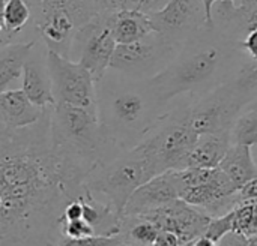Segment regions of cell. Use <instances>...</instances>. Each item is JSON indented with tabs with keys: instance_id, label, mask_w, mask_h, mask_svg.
I'll use <instances>...</instances> for the list:
<instances>
[{
	"instance_id": "cell-12",
	"label": "cell",
	"mask_w": 257,
	"mask_h": 246,
	"mask_svg": "<svg viewBox=\"0 0 257 246\" xmlns=\"http://www.w3.org/2000/svg\"><path fill=\"white\" fill-rule=\"evenodd\" d=\"M148 15L154 32L178 48L206 27L202 0H169L161 9Z\"/></svg>"
},
{
	"instance_id": "cell-14",
	"label": "cell",
	"mask_w": 257,
	"mask_h": 246,
	"mask_svg": "<svg viewBox=\"0 0 257 246\" xmlns=\"http://www.w3.org/2000/svg\"><path fill=\"white\" fill-rule=\"evenodd\" d=\"M47 51L41 39H36L23 68V92L39 108H51L56 105L51 78L47 65Z\"/></svg>"
},
{
	"instance_id": "cell-36",
	"label": "cell",
	"mask_w": 257,
	"mask_h": 246,
	"mask_svg": "<svg viewBox=\"0 0 257 246\" xmlns=\"http://www.w3.org/2000/svg\"><path fill=\"white\" fill-rule=\"evenodd\" d=\"M98 3L102 6V9H108V0H98Z\"/></svg>"
},
{
	"instance_id": "cell-28",
	"label": "cell",
	"mask_w": 257,
	"mask_h": 246,
	"mask_svg": "<svg viewBox=\"0 0 257 246\" xmlns=\"http://www.w3.org/2000/svg\"><path fill=\"white\" fill-rule=\"evenodd\" d=\"M83 218V206L80 200H72L66 204L63 210V222L65 221H74V219H81Z\"/></svg>"
},
{
	"instance_id": "cell-13",
	"label": "cell",
	"mask_w": 257,
	"mask_h": 246,
	"mask_svg": "<svg viewBox=\"0 0 257 246\" xmlns=\"http://www.w3.org/2000/svg\"><path fill=\"white\" fill-rule=\"evenodd\" d=\"M142 216L152 221L160 230L175 233L182 245L203 236L212 219L206 212L185 203L181 198H176L169 204Z\"/></svg>"
},
{
	"instance_id": "cell-32",
	"label": "cell",
	"mask_w": 257,
	"mask_h": 246,
	"mask_svg": "<svg viewBox=\"0 0 257 246\" xmlns=\"http://www.w3.org/2000/svg\"><path fill=\"white\" fill-rule=\"evenodd\" d=\"M5 2L6 0H0V35L3 30V11H5Z\"/></svg>"
},
{
	"instance_id": "cell-34",
	"label": "cell",
	"mask_w": 257,
	"mask_h": 246,
	"mask_svg": "<svg viewBox=\"0 0 257 246\" xmlns=\"http://www.w3.org/2000/svg\"><path fill=\"white\" fill-rule=\"evenodd\" d=\"M251 3H257V0H238L236 6H242V5H251Z\"/></svg>"
},
{
	"instance_id": "cell-30",
	"label": "cell",
	"mask_w": 257,
	"mask_h": 246,
	"mask_svg": "<svg viewBox=\"0 0 257 246\" xmlns=\"http://www.w3.org/2000/svg\"><path fill=\"white\" fill-rule=\"evenodd\" d=\"M241 45H242L244 51L250 57H253L254 60H257V29L247 33V36L244 38V41L241 42Z\"/></svg>"
},
{
	"instance_id": "cell-37",
	"label": "cell",
	"mask_w": 257,
	"mask_h": 246,
	"mask_svg": "<svg viewBox=\"0 0 257 246\" xmlns=\"http://www.w3.org/2000/svg\"><path fill=\"white\" fill-rule=\"evenodd\" d=\"M253 102H254V104H256V105H257V99H254V101H253Z\"/></svg>"
},
{
	"instance_id": "cell-7",
	"label": "cell",
	"mask_w": 257,
	"mask_h": 246,
	"mask_svg": "<svg viewBox=\"0 0 257 246\" xmlns=\"http://www.w3.org/2000/svg\"><path fill=\"white\" fill-rule=\"evenodd\" d=\"M179 50L161 35L152 32L139 41L117 44L110 68L131 78L151 80L175 59Z\"/></svg>"
},
{
	"instance_id": "cell-23",
	"label": "cell",
	"mask_w": 257,
	"mask_h": 246,
	"mask_svg": "<svg viewBox=\"0 0 257 246\" xmlns=\"http://www.w3.org/2000/svg\"><path fill=\"white\" fill-rule=\"evenodd\" d=\"M232 225L233 231L251 237L257 234V200L239 201L232 210Z\"/></svg>"
},
{
	"instance_id": "cell-27",
	"label": "cell",
	"mask_w": 257,
	"mask_h": 246,
	"mask_svg": "<svg viewBox=\"0 0 257 246\" xmlns=\"http://www.w3.org/2000/svg\"><path fill=\"white\" fill-rule=\"evenodd\" d=\"M217 246H248V239L238 231H230L217 242Z\"/></svg>"
},
{
	"instance_id": "cell-3",
	"label": "cell",
	"mask_w": 257,
	"mask_h": 246,
	"mask_svg": "<svg viewBox=\"0 0 257 246\" xmlns=\"http://www.w3.org/2000/svg\"><path fill=\"white\" fill-rule=\"evenodd\" d=\"M95 107L101 134L113 156L139 146L169 104L151 80L126 77L111 68L95 81Z\"/></svg>"
},
{
	"instance_id": "cell-18",
	"label": "cell",
	"mask_w": 257,
	"mask_h": 246,
	"mask_svg": "<svg viewBox=\"0 0 257 246\" xmlns=\"http://www.w3.org/2000/svg\"><path fill=\"white\" fill-rule=\"evenodd\" d=\"M108 24L116 44H130L154 32L149 15L140 11H110Z\"/></svg>"
},
{
	"instance_id": "cell-35",
	"label": "cell",
	"mask_w": 257,
	"mask_h": 246,
	"mask_svg": "<svg viewBox=\"0 0 257 246\" xmlns=\"http://www.w3.org/2000/svg\"><path fill=\"white\" fill-rule=\"evenodd\" d=\"M247 239H248V246H257V234L251 236V237H247Z\"/></svg>"
},
{
	"instance_id": "cell-26",
	"label": "cell",
	"mask_w": 257,
	"mask_h": 246,
	"mask_svg": "<svg viewBox=\"0 0 257 246\" xmlns=\"http://www.w3.org/2000/svg\"><path fill=\"white\" fill-rule=\"evenodd\" d=\"M62 236L69 239H83V237L95 236V230L81 218L74 221H65L62 224Z\"/></svg>"
},
{
	"instance_id": "cell-11",
	"label": "cell",
	"mask_w": 257,
	"mask_h": 246,
	"mask_svg": "<svg viewBox=\"0 0 257 246\" xmlns=\"http://www.w3.org/2000/svg\"><path fill=\"white\" fill-rule=\"evenodd\" d=\"M47 65L56 104L95 108V80L83 65L50 50Z\"/></svg>"
},
{
	"instance_id": "cell-25",
	"label": "cell",
	"mask_w": 257,
	"mask_h": 246,
	"mask_svg": "<svg viewBox=\"0 0 257 246\" xmlns=\"http://www.w3.org/2000/svg\"><path fill=\"white\" fill-rule=\"evenodd\" d=\"M122 245V239L120 236H101V234H95V236H89V237H83V239H69L62 236L60 242L57 246H120Z\"/></svg>"
},
{
	"instance_id": "cell-17",
	"label": "cell",
	"mask_w": 257,
	"mask_h": 246,
	"mask_svg": "<svg viewBox=\"0 0 257 246\" xmlns=\"http://www.w3.org/2000/svg\"><path fill=\"white\" fill-rule=\"evenodd\" d=\"M230 146L232 141L229 129L200 134L190 155L188 167L217 168Z\"/></svg>"
},
{
	"instance_id": "cell-29",
	"label": "cell",
	"mask_w": 257,
	"mask_h": 246,
	"mask_svg": "<svg viewBox=\"0 0 257 246\" xmlns=\"http://www.w3.org/2000/svg\"><path fill=\"white\" fill-rule=\"evenodd\" d=\"M238 200H257V177L248 180L245 185H242L238 189Z\"/></svg>"
},
{
	"instance_id": "cell-16",
	"label": "cell",
	"mask_w": 257,
	"mask_h": 246,
	"mask_svg": "<svg viewBox=\"0 0 257 246\" xmlns=\"http://www.w3.org/2000/svg\"><path fill=\"white\" fill-rule=\"evenodd\" d=\"M44 108L36 107L23 89H9L0 93V125L8 129H20L36 123Z\"/></svg>"
},
{
	"instance_id": "cell-22",
	"label": "cell",
	"mask_w": 257,
	"mask_h": 246,
	"mask_svg": "<svg viewBox=\"0 0 257 246\" xmlns=\"http://www.w3.org/2000/svg\"><path fill=\"white\" fill-rule=\"evenodd\" d=\"M230 141L232 144L253 146L257 143V105L250 102L245 105L241 113L233 120L230 129Z\"/></svg>"
},
{
	"instance_id": "cell-5",
	"label": "cell",
	"mask_w": 257,
	"mask_h": 246,
	"mask_svg": "<svg viewBox=\"0 0 257 246\" xmlns=\"http://www.w3.org/2000/svg\"><path fill=\"white\" fill-rule=\"evenodd\" d=\"M157 174L148 153L142 146H136L96 165L84 179V185L93 195L101 194L105 203L123 218V209L134 191Z\"/></svg>"
},
{
	"instance_id": "cell-33",
	"label": "cell",
	"mask_w": 257,
	"mask_h": 246,
	"mask_svg": "<svg viewBox=\"0 0 257 246\" xmlns=\"http://www.w3.org/2000/svg\"><path fill=\"white\" fill-rule=\"evenodd\" d=\"M250 149H251V156H253V161H254V164H256V167H257V143L256 144H253Z\"/></svg>"
},
{
	"instance_id": "cell-8",
	"label": "cell",
	"mask_w": 257,
	"mask_h": 246,
	"mask_svg": "<svg viewBox=\"0 0 257 246\" xmlns=\"http://www.w3.org/2000/svg\"><path fill=\"white\" fill-rule=\"evenodd\" d=\"M245 105L244 98L227 81L197 98L190 96V123L197 135L230 129Z\"/></svg>"
},
{
	"instance_id": "cell-10",
	"label": "cell",
	"mask_w": 257,
	"mask_h": 246,
	"mask_svg": "<svg viewBox=\"0 0 257 246\" xmlns=\"http://www.w3.org/2000/svg\"><path fill=\"white\" fill-rule=\"evenodd\" d=\"M33 26L44 45L60 56L69 57L72 39L83 26L68 0H39L33 9Z\"/></svg>"
},
{
	"instance_id": "cell-21",
	"label": "cell",
	"mask_w": 257,
	"mask_h": 246,
	"mask_svg": "<svg viewBox=\"0 0 257 246\" xmlns=\"http://www.w3.org/2000/svg\"><path fill=\"white\" fill-rule=\"evenodd\" d=\"M33 17V8L29 0H6L3 11V30L0 35V45L21 42L29 23Z\"/></svg>"
},
{
	"instance_id": "cell-2",
	"label": "cell",
	"mask_w": 257,
	"mask_h": 246,
	"mask_svg": "<svg viewBox=\"0 0 257 246\" xmlns=\"http://www.w3.org/2000/svg\"><path fill=\"white\" fill-rule=\"evenodd\" d=\"M242 54L241 41L218 27H205L188 39L151 83L166 104L179 96L197 98L227 83Z\"/></svg>"
},
{
	"instance_id": "cell-24",
	"label": "cell",
	"mask_w": 257,
	"mask_h": 246,
	"mask_svg": "<svg viewBox=\"0 0 257 246\" xmlns=\"http://www.w3.org/2000/svg\"><path fill=\"white\" fill-rule=\"evenodd\" d=\"M167 2L169 0H108V9L110 11L130 9V11H140L145 14H151L161 9Z\"/></svg>"
},
{
	"instance_id": "cell-15",
	"label": "cell",
	"mask_w": 257,
	"mask_h": 246,
	"mask_svg": "<svg viewBox=\"0 0 257 246\" xmlns=\"http://www.w3.org/2000/svg\"><path fill=\"white\" fill-rule=\"evenodd\" d=\"M176 198H179V194L175 186L172 171L157 174L134 191L123 209V216L146 215Z\"/></svg>"
},
{
	"instance_id": "cell-19",
	"label": "cell",
	"mask_w": 257,
	"mask_h": 246,
	"mask_svg": "<svg viewBox=\"0 0 257 246\" xmlns=\"http://www.w3.org/2000/svg\"><path fill=\"white\" fill-rule=\"evenodd\" d=\"M218 168L239 189L248 180L257 177V167L251 156L250 146L232 144L221 159Z\"/></svg>"
},
{
	"instance_id": "cell-31",
	"label": "cell",
	"mask_w": 257,
	"mask_h": 246,
	"mask_svg": "<svg viewBox=\"0 0 257 246\" xmlns=\"http://www.w3.org/2000/svg\"><path fill=\"white\" fill-rule=\"evenodd\" d=\"M187 246H217V242H214L212 239H209L203 234V236L194 239L193 242H190Z\"/></svg>"
},
{
	"instance_id": "cell-9",
	"label": "cell",
	"mask_w": 257,
	"mask_h": 246,
	"mask_svg": "<svg viewBox=\"0 0 257 246\" xmlns=\"http://www.w3.org/2000/svg\"><path fill=\"white\" fill-rule=\"evenodd\" d=\"M108 12L110 9L102 11L81 26L72 39L69 51V59L77 56L75 62L83 65L92 74L95 81H98L110 68L117 45L108 24Z\"/></svg>"
},
{
	"instance_id": "cell-1",
	"label": "cell",
	"mask_w": 257,
	"mask_h": 246,
	"mask_svg": "<svg viewBox=\"0 0 257 246\" xmlns=\"http://www.w3.org/2000/svg\"><path fill=\"white\" fill-rule=\"evenodd\" d=\"M51 108L26 128L0 125V246H57L66 204L86 191L87 171L51 143Z\"/></svg>"
},
{
	"instance_id": "cell-20",
	"label": "cell",
	"mask_w": 257,
	"mask_h": 246,
	"mask_svg": "<svg viewBox=\"0 0 257 246\" xmlns=\"http://www.w3.org/2000/svg\"><path fill=\"white\" fill-rule=\"evenodd\" d=\"M35 41L0 45V93L9 90V87L23 75L24 62Z\"/></svg>"
},
{
	"instance_id": "cell-4",
	"label": "cell",
	"mask_w": 257,
	"mask_h": 246,
	"mask_svg": "<svg viewBox=\"0 0 257 246\" xmlns=\"http://www.w3.org/2000/svg\"><path fill=\"white\" fill-rule=\"evenodd\" d=\"M50 132L54 149L87 174L114 158L101 134L96 107L56 104L50 113Z\"/></svg>"
},
{
	"instance_id": "cell-6",
	"label": "cell",
	"mask_w": 257,
	"mask_h": 246,
	"mask_svg": "<svg viewBox=\"0 0 257 246\" xmlns=\"http://www.w3.org/2000/svg\"><path fill=\"white\" fill-rule=\"evenodd\" d=\"M190 96L169 104L145 140L139 144L148 153L158 174L184 170L197 141V132L190 123Z\"/></svg>"
},
{
	"instance_id": "cell-38",
	"label": "cell",
	"mask_w": 257,
	"mask_h": 246,
	"mask_svg": "<svg viewBox=\"0 0 257 246\" xmlns=\"http://www.w3.org/2000/svg\"><path fill=\"white\" fill-rule=\"evenodd\" d=\"M120 246H130V245H125V243H122V245H120Z\"/></svg>"
}]
</instances>
